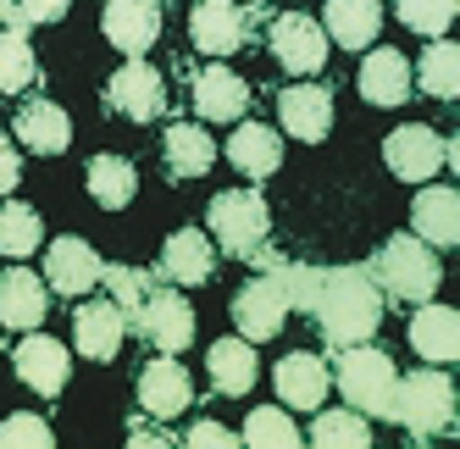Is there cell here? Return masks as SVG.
<instances>
[{"mask_svg": "<svg viewBox=\"0 0 460 449\" xmlns=\"http://www.w3.org/2000/svg\"><path fill=\"white\" fill-rule=\"evenodd\" d=\"M311 316L333 349L367 344L383 322V288L372 283L367 267H322L316 295H311Z\"/></svg>", "mask_w": 460, "mask_h": 449, "instance_id": "1", "label": "cell"}, {"mask_svg": "<svg viewBox=\"0 0 460 449\" xmlns=\"http://www.w3.org/2000/svg\"><path fill=\"white\" fill-rule=\"evenodd\" d=\"M367 272H372V283L383 288V295L411 300V305L433 300V295H438V283H444L438 250H433V244H421L416 233H394V239L372 255V261H367Z\"/></svg>", "mask_w": 460, "mask_h": 449, "instance_id": "2", "label": "cell"}, {"mask_svg": "<svg viewBox=\"0 0 460 449\" xmlns=\"http://www.w3.org/2000/svg\"><path fill=\"white\" fill-rule=\"evenodd\" d=\"M333 383H339V394L349 400V410L377 416V422H394V389H400V372H394V356L377 349L372 339L367 344H344Z\"/></svg>", "mask_w": 460, "mask_h": 449, "instance_id": "3", "label": "cell"}, {"mask_svg": "<svg viewBox=\"0 0 460 449\" xmlns=\"http://www.w3.org/2000/svg\"><path fill=\"white\" fill-rule=\"evenodd\" d=\"M394 422H400L416 444L449 433L455 427V383L438 366L400 377V389H394Z\"/></svg>", "mask_w": 460, "mask_h": 449, "instance_id": "4", "label": "cell"}, {"mask_svg": "<svg viewBox=\"0 0 460 449\" xmlns=\"http://www.w3.org/2000/svg\"><path fill=\"white\" fill-rule=\"evenodd\" d=\"M211 222V244L222 255H234V261H250V255L267 244V228H272V211L267 200L255 195V189H222L206 211Z\"/></svg>", "mask_w": 460, "mask_h": 449, "instance_id": "5", "label": "cell"}, {"mask_svg": "<svg viewBox=\"0 0 460 449\" xmlns=\"http://www.w3.org/2000/svg\"><path fill=\"white\" fill-rule=\"evenodd\" d=\"M106 111H117L128 122H155L167 111V78H161L145 56H128L106 78Z\"/></svg>", "mask_w": 460, "mask_h": 449, "instance_id": "6", "label": "cell"}, {"mask_svg": "<svg viewBox=\"0 0 460 449\" xmlns=\"http://www.w3.org/2000/svg\"><path fill=\"white\" fill-rule=\"evenodd\" d=\"M128 328H134L145 344H155L161 356H178V349L194 344V311H189V300L178 295V288H161V283H155Z\"/></svg>", "mask_w": 460, "mask_h": 449, "instance_id": "7", "label": "cell"}, {"mask_svg": "<svg viewBox=\"0 0 460 449\" xmlns=\"http://www.w3.org/2000/svg\"><path fill=\"white\" fill-rule=\"evenodd\" d=\"M267 45H272V56H278V67L294 73V78L322 73V61H327V34H322V22L305 17V12H283V17H272Z\"/></svg>", "mask_w": 460, "mask_h": 449, "instance_id": "8", "label": "cell"}, {"mask_svg": "<svg viewBox=\"0 0 460 449\" xmlns=\"http://www.w3.org/2000/svg\"><path fill=\"white\" fill-rule=\"evenodd\" d=\"M383 162H388L394 178L427 183V178L444 172V134L427 128V122H405V128H394V134L383 139Z\"/></svg>", "mask_w": 460, "mask_h": 449, "instance_id": "9", "label": "cell"}, {"mask_svg": "<svg viewBox=\"0 0 460 449\" xmlns=\"http://www.w3.org/2000/svg\"><path fill=\"white\" fill-rule=\"evenodd\" d=\"M234 322H239V339H250V344L283 333V322H288V295L278 288V277L255 272L239 288V295H234Z\"/></svg>", "mask_w": 460, "mask_h": 449, "instance_id": "10", "label": "cell"}, {"mask_svg": "<svg viewBox=\"0 0 460 449\" xmlns=\"http://www.w3.org/2000/svg\"><path fill=\"white\" fill-rule=\"evenodd\" d=\"M189 40H194V50H206V56H234L250 40V12H239L234 0H194Z\"/></svg>", "mask_w": 460, "mask_h": 449, "instance_id": "11", "label": "cell"}, {"mask_svg": "<svg viewBox=\"0 0 460 449\" xmlns=\"http://www.w3.org/2000/svg\"><path fill=\"white\" fill-rule=\"evenodd\" d=\"M45 283L56 288V295H67V300L89 295V288L101 283V255H94V244L78 239V233L50 239V250H45Z\"/></svg>", "mask_w": 460, "mask_h": 449, "instance_id": "12", "label": "cell"}, {"mask_svg": "<svg viewBox=\"0 0 460 449\" xmlns=\"http://www.w3.org/2000/svg\"><path fill=\"white\" fill-rule=\"evenodd\" d=\"M122 339H128V316L117 311L111 295L106 300H84L73 311V344H78V356H89V361L106 366V361H117Z\"/></svg>", "mask_w": 460, "mask_h": 449, "instance_id": "13", "label": "cell"}, {"mask_svg": "<svg viewBox=\"0 0 460 449\" xmlns=\"http://www.w3.org/2000/svg\"><path fill=\"white\" fill-rule=\"evenodd\" d=\"M12 366H17V377L28 383V389L45 394V400H56L61 389H67V377H73V356H67V349H61L50 333H40V328L17 344Z\"/></svg>", "mask_w": 460, "mask_h": 449, "instance_id": "14", "label": "cell"}, {"mask_svg": "<svg viewBox=\"0 0 460 449\" xmlns=\"http://www.w3.org/2000/svg\"><path fill=\"white\" fill-rule=\"evenodd\" d=\"M12 134H17L22 150H34V155H61L73 145V117L56 101H45V94H28V101L17 106V117H12Z\"/></svg>", "mask_w": 460, "mask_h": 449, "instance_id": "15", "label": "cell"}, {"mask_svg": "<svg viewBox=\"0 0 460 449\" xmlns=\"http://www.w3.org/2000/svg\"><path fill=\"white\" fill-rule=\"evenodd\" d=\"M101 28L122 56H145L161 40V0H106Z\"/></svg>", "mask_w": 460, "mask_h": 449, "instance_id": "16", "label": "cell"}, {"mask_svg": "<svg viewBox=\"0 0 460 449\" xmlns=\"http://www.w3.org/2000/svg\"><path fill=\"white\" fill-rule=\"evenodd\" d=\"M189 405H194L189 372H183L172 356H155V361L139 372V410L155 416V422H172V416H183Z\"/></svg>", "mask_w": 460, "mask_h": 449, "instance_id": "17", "label": "cell"}, {"mask_svg": "<svg viewBox=\"0 0 460 449\" xmlns=\"http://www.w3.org/2000/svg\"><path fill=\"white\" fill-rule=\"evenodd\" d=\"M211 272H217V244L200 228H178L167 244H161V267H155L161 283L200 288V283H211Z\"/></svg>", "mask_w": 460, "mask_h": 449, "instance_id": "18", "label": "cell"}, {"mask_svg": "<svg viewBox=\"0 0 460 449\" xmlns=\"http://www.w3.org/2000/svg\"><path fill=\"white\" fill-rule=\"evenodd\" d=\"M278 117H283V134L294 139H327V128H333V89H322V84H294L278 94Z\"/></svg>", "mask_w": 460, "mask_h": 449, "instance_id": "19", "label": "cell"}, {"mask_svg": "<svg viewBox=\"0 0 460 449\" xmlns=\"http://www.w3.org/2000/svg\"><path fill=\"white\" fill-rule=\"evenodd\" d=\"M411 349H416L421 361H433V366L460 361V311L421 300V311L411 316Z\"/></svg>", "mask_w": 460, "mask_h": 449, "instance_id": "20", "label": "cell"}, {"mask_svg": "<svg viewBox=\"0 0 460 449\" xmlns=\"http://www.w3.org/2000/svg\"><path fill=\"white\" fill-rule=\"evenodd\" d=\"M411 222H416V239L433 244V250L460 244V195L444 189V183H421L416 206H411Z\"/></svg>", "mask_w": 460, "mask_h": 449, "instance_id": "21", "label": "cell"}, {"mask_svg": "<svg viewBox=\"0 0 460 449\" xmlns=\"http://www.w3.org/2000/svg\"><path fill=\"white\" fill-rule=\"evenodd\" d=\"M360 101L367 106H405L411 101V61L400 50H367L360 56Z\"/></svg>", "mask_w": 460, "mask_h": 449, "instance_id": "22", "label": "cell"}, {"mask_svg": "<svg viewBox=\"0 0 460 449\" xmlns=\"http://www.w3.org/2000/svg\"><path fill=\"white\" fill-rule=\"evenodd\" d=\"M45 277L28 272V267H6L0 272V328H22L34 333L45 322Z\"/></svg>", "mask_w": 460, "mask_h": 449, "instance_id": "23", "label": "cell"}, {"mask_svg": "<svg viewBox=\"0 0 460 449\" xmlns=\"http://www.w3.org/2000/svg\"><path fill=\"white\" fill-rule=\"evenodd\" d=\"M161 162H167V178L172 183H189V178H206L217 167V145H211L206 128L172 122L167 134H161Z\"/></svg>", "mask_w": 460, "mask_h": 449, "instance_id": "24", "label": "cell"}, {"mask_svg": "<svg viewBox=\"0 0 460 449\" xmlns=\"http://www.w3.org/2000/svg\"><path fill=\"white\" fill-rule=\"evenodd\" d=\"M189 94H194V111L206 122H239L244 106H250V84L239 73H227V67H200Z\"/></svg>", "mask_w": 460, "mask_h": 449, "instance_id": "25", "label": "cell"}, {"mask_svg": "<svg viewBox=\"0 0 460 449\" xmlns=\"http://www.w3.org/2000/svg\"><path fill=\"white\" fill-rule=\"evenodd\" d=\"M272 383H278V400L288 410H316L327 400V366H322V356H311V349L283 356L278 372H272Z\"/></svg>", "mask_w": 460, "mask_h": 449, "instance_id": "26", "label": "cell"}, {"mask_svg": "<svg viewBox=\"0 0 460 449\" xmlns=\"http://www.w3.org/2000/svg\"><path fill=\"white\" fill-rule=\"evenodd\" d=\"M206 372H211V389L217 394H250L255 377H261V361H255V344L250 339H217L211 356H206Z\"/></svg>", "mask_w": 460, "mask_h": 449, "instance_id": "27", "label": "cell"}, {"mask_svg": "<svg viewBox=\"0 0 460 449\" xmlns=\"http://www.w3.org/2000/svg\"><path fill=\"white\" fill-rule=\"evenodd\" d=\"M377 28H383V0H327V28L322 34L333 45L367 50V45H377Z\"/></svg>", "mask_w": 460, "mask_h": 449, "instance_id": "28", "label": "cell"}, {"mask_svg": "<svg viewBox=\"0 0 460 449\" xmlns=\"http://www.w3.org/2000/svg\"><path fill=\"white\" fill-rule=\"evenodd\" d=\"M84 178H89V195H94V206H106V211L134 206V195H139V172H134V162H128V155H111V150L89 155Z\"/></svg>", "mask_w": 460, "mask_h": 449, "instance_id": "29", "label": "cell"}, {"mask_svg": "<svg viewBox=\"0 0 460 449\" xmlns=\"http://www.w3.org/2000/svg\"><path fill=\"white\" fill-rule=\"evenodd\" d=\"M227 162H234L244 178H272L283 167V139L267 122H239V134L227 139Z\"/></svg>", "mask_w": 460, "mask_h": 449, "instance_id": "30", "label": "cell"}, {"mask_svg": "<svg viewBox=\"0 0 460 449\" xmlns=\"http://www.w3.org/2000/svg\"><path fill=\"white\" fill-rule=\"evenodd\" d=\"M45 244V222L34 206L22 200H0V255H12V261H22V255H34Z\"/></svg>", "mask_w": 460, "mask_h": 449, "instance_id": "31", "label": "cell"}, {"mask_svg": "<svg viewBox=\"0 0 460 449\" xmlns=\"http://www.w3.org/2000/svg\"><path fill=\"white\" fill-rule=\"evenodd\" d=\"M40 84V61L34 45H28V28H0V89L22 94Z\"/></svg>", "mask_w": 460, "mask_h": 449, "instance_id": "32", "label": "cell"}, {"mask_svg": "<svg viewBox=\"0 0 460 449\" xmlns=\"http://www.w3.org/2000/svg\"><path fill=\"white\" fill-rule=\"evenodd\" d=\"M416 78H421V89L433 94V101H455L460 94V45L433 40L421 50V61H416Z\"/></svg>", "mask_w": 460, "mask_h": 449, "instance_id": "33", "label": "cell"}, {"mask_svg": "<svg viewBox=\"0 0 460 449\" xmlns=\"http://www.w3.org/2000/svg\"><path fill=\"white\" fill-rule=\"evenodd\" d=\"M311 444H322V449H367L372 427H367V416H360V410H322L316 405Z\"/></svg>", "mask_w": 460, "mask_h": 449, "instance_id": "34", "label": "cell"}, {"mask_svg": "<svg viewBox=\"0 0 460 449\" xmlns=\"http://www.w3.org/2000/svg\"><path fill=\"white\" fill-rule=\"evenodd\" d=\"M239 444H250V449H294V444H300V427L288 422V410H278V405H255V410L244 416Z\"/></svg>", "mask_w": 460, "mask_h": 449, "instance_id": "35", "label": "cell"}, {"mask_svg": "<svg viewBox=\"0 0 460 449\" xmlns=\"http://www.w3.org/2000/svg\"><path fill=\"white\" fill-rule=\"evenodd\" d=\"M455 12H460V0H394V17H400L411 34H427V40H444Z\"/></svg>", "mask_w": 460, "mask_h": 449, "instance_id": "36", "label": "cell"}, {"mask_svg": "<svg viewBox=\"0 0 460 449\" xmlns=\"http://www.w3.org/2000/svg\"><path fill=\"white\" fill-rule=\"evenodd\" d=\"M101 283H106V295L117 300V311L128 316V322H134V311L145 305V295L155 288V277L145 267H106V261H101Z\"/></svg>", "mask_w": 460, "mask_h": 449, "instance_id": "37", "label": "cell"}, {"mask_svg": "<svg viewBox=\"0 0 460 449\" xmlns=\"http://www.w3.org/2000/svg\"><path fill=\"white\" fill-rule=\"evenodd\" d=\"M50 444H56V433L34 410H17V416L0 422V449H50Z\"/></svg>", "mask_w": 460, "mask_h": 449, "instance_id": "38", "label": "cell"}, {"mask_svg": "<svg viewBox=\"0 0 460 449\" xmlns=\"http://www.w3.org/2000/svg\"><path fill=\"white\" fill-rule=\"evenodd\" d=\"M128 438H134V444H145V449H167V444H183V438H172L167 433V422H155V416H134V422H128Z\"/></svg>", "mask_w": 460, "mask_h": 449, "instance_id": "39", "label": "cell"}, {"mask_svg": "<svg viewBox=\"0 0 460 449\" xmlns=\"http://www.w3.org/2000/svg\"><path fill=\"white\" fill-rule=\"evenodd\" d=\"M183 444H194V449H227V444H239V433H227L222 422H194L183 433Z\"/></svg>", "mask_w": 460, "mask_h": 449, "instance_id": "40", "label": "cell"}, {"mask_svg": "<svg viewBox=\"0 0 460 449\" xmlns=\"http://www.w3.org/2000/svg\"><path fill=\"white\" fill-rule=\"evenodd\" d=\"M73 0H17V17L22 22H61Z\"/></svg>", "mask_w": 460, "mask_h": 449, "instance_id": "41", "label": "cell"}, {"mask_svg": "<svg viewBox=\"0 0 460 449\" xmlns=\"http://www.w3.org/2000/svg\"><path fill=\"white\" fill-rule=\"evenodd\" d=\"M22 183V155H17V145L0 134V195H12V189Z\"/></svg>", "mask_w": 460, "mask_h": 449, "instance_id": "42", "label": "cell"}, {"mask_svg": "<svg viewBox=\"0 0 460 449\" xmlns=\"http://www.w3.org/2000/svg\"><path fill=\"white\" fill-rule=\"evenodd\" d=\"M0 22H6V28H28V22L17 17V0H0Z\"/></svg>", "mask_w": 460, "mask_h": 449, "instance_id": "43", "label": "cell"}]
</instances>
